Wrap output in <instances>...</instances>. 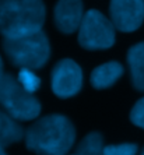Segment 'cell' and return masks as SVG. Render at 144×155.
Here are the masks:
<instances>
[{
  "label": "cell",
  "mask_w": 144,
  "mask_h": 155,
  "mask_svg": "<svg viewBox=\"0 0 144 155\" xmlns=\"http://www.w3.org/2000/svg\"><path fill=\"white\" fill-rule=\"evenodd\" d=\"M74 140V126L63 115L43 116L25 131L27 148L36 155H67Z\"/></svg>",
  "instance_id": "cell-1"
},
{
  "label": "cell",
  "mask_w": 144,
  "mask_h": 155,
  "mask_svg": "<svg viewBox=\"0 0 144 155\" xmlns=\"http://www.w3.org/2000/svg\"><path fill=\"white\" fill-rule=\"evenodd\" d=\"M45 4L42 0H0V35L17 38L42 31Z\"/></svg>",
  "instance_id": "cell-2"
},
{
  "label": "cell",
  "mask_w": 144,
  "mask_h": 155,
  "mask_svg": "<svg viewBox=\"0 0 144 155\" xmlns=\"http://www.w3.org/2000/svg\"><path fill=\"white\" fill-rule=\"evenodd\" d=\"M2 46L11 64L20 69H41L51 54L49 41L43 31L17 38H3Z\"/></svg>",
  "instance_id": "cell-3"
},
{
  "label": "cell",
  "mask_w": 144,
  "mask_h": 155,
  "mask_svg": "<svg viewBox=\"0 0 144 155\" xmlns=\"http://www.w3.org/2000/svg\"><path fill=\"white\" fill-rule=\"evenodd\" d=\"M0 105L11 117L22 122L36 119L41 113L39 101L11 74H3L0 78Z\"/></svg>",
  "instance_id": "cell-4"
},
{
  "label": "cell",
  "mask_w": 144,
  "mask_h": 155,
  "mask_svg": "<svg viewBox=\"0 0 144 155\" xmlns=\"http://www.w3.org/2000/svg\"><path fill=\"white\" fill-rule=\"evenodd\" d=\"M79 43L87 51L111 48L115 43V27L112 21L98 10L87 11L79 28Z\"/></svg>",
  "instance_id": "cell-5"
},
{
  "label": "cell",
  "mask_w": 144,
  "mask_h": 155,
  "mask_svg": "<svg viewBox=\"0 0 144 155\" xmlns=\"http://www.w3.org/2000/svg\"><path fill=\"white\" fill-rule=\"evenodd\" d=\"M83 87L81 67L72 59H63L52 70V91L59 98H70Z\"/></svg>",
  "instance_id": "cell-6"
},
{
  "label": "cell",
  "mask_w": 144,
  "mask_h": 155,
  "mask_svg": "<svg viewBox=\"0 0 144 155\" xmlns=\"http://www.w3.org/2000/svg\"><path fill=\"white\" fill-rule=\"evenodd\" d=\"M111 21L122 32H133L144 21L143 0H111Z\"/></svg>",
  "instance_id": "cell-7"
},
{
  "label": "cell",
  "mask_w": 144,
  "mask_h": 155,
  "mask_svg": "<svg viewBox=\"0 0 144 155\" xmlns=\"http://www.w3.org/2000/svg\"><path fill=\"white\" fill-rule=\"evenodd\" d=\"M81 0H59L55 6V24L63 34L79 31L84 18Z\"/></svg>",
  "instance_id": "cell-8"
},
{
  "label": "cell",
  "mask_w": 144,
  "mask_h": 155,
  "mask_svg": "<svg viewBox=\"0 0 144 155\" xmlns=\"http://www.w3.org/2000/svg\"><path fill=\"white\" fill-rule=\"evenodd\" d=\"M123 74V66L118 61H108L98 66L91 73V84L97 90L109 88L118 81Z\"/></svg>",
  "instance_id": "cell-9"
},
{
  "label": "cell",
  "mask_w": 144,
  "mask_h": 155,
  "mask_svg": "<svg viewBox=\"0 0 144 155\" xmlns=\"http://www.w3.org/2000/svg\"><path fill=\"white\" fill-rule=\"evenodd\" d=\"M127 64L133 87L137 91L144 92V42L137 43L129 49Z\"/></svg>",
  "instance_id": "cell-10"
},
{
  "label": "cell",
  "mask_w": 144,
  "mask_h": 155,
  "mask_svg": "<svg viewBox=\"0 0 144 155\" xmlns=\"http://www.w3.org/2000/svg\"><path fill=\"white\" fill-rule=\"evenodd\" d=\"M25 138L22 126L7 112L0 109V147H8Z\"/></svg>",
  "instance_id": "cell-11"
},
{
  "label": "cell",
  "mask_w": 144,
  "mask_h": 155,
  "mask_svg": "<svg viewBox=\"0 0 144 155\" xmlns=\"http://www.w3.org/2000/svg\"><path fill=\"white\" fill-rule=\"evenodd\" d=\"M104 138L99 133H90L81 140L76 150L77 155H104Z\"/></svg>",
  "instance_id": "cell-12"
},
{
  "label": "cell",
  "mask_w": 144,
  "mask_h": 155,
  "mask_svg": "<svg viewBox=\"0 0 144 155\" xmlns=\"http://www.w3.org/2000/svg\"><path fill=\"white\" fill-rule=\"evenodd\" d=\"M17 80H18V83L21 84L28 92H31V94L38 91L41 87V78L34 73V70L21 69L20 73H18Z\"/></svg>",
  "instance_id": "cell-13"
},
{
  "label": "cell",
  "mask_w": 144,
  "mask_h": 155,
  "mask_svg": "<svg viewBox=\"0 0 144 155\" xmlns=\"http://www.w3.org/2000/svg\"><path fill=\"white\" fill-rule=\"evenodd\" d=\"M139 147L132 143L119 145H106L104 148V155H137Z\"/></svg>",
  "instance_id": "cell-14"
},
{
  "label": "cell",
  "mask_w": 144,
  "mask_h": 155,
  "mask_svg": "<svg viewBox=\"0 0 144 155\" xmlns=\"http://www.w3.org/2000/svg\"><path fill=\"white\" fill-rule=\"evenodd\" d=\"M130 120L134 126L144 129V97L140 98L134 104L132 112H130Z\"/></svg>",
  "instance_id": "cell-15"
},
{
  "label": "cell",
  "mask_w": 144,
  "mask_h": 155,
  "mask_svg": "<svg viewBox=\"0 0 144 155\" xmlns=\"http://www.w3.org/2000/svg\"><path fill=\"white\" fill-rule=\"evenodd\" d=\"M3 61H2V58H0V78H2V76H3Z\"/></svg>",
  "instance_id": "cell-16"
},
{
  "label": "cell",
  "mask_w": 144,
  "mask_h": 155,
  "mask_svg": "<svg viewBox=\"0 0 144 155\" xmlns=\"http://www.w3.org/2000/svg\"><path fill=\"white\" fill-rule=\"evenodd\" d=\"M0 155H6V152H4L3 147H0Z\"/></svg>",
  "instance_id": "cell-17"
},
{
  "label": "cell",
  "mask_w": 144,
  "mask_h": 155,
  "mask_svg": "<svg viewBox=\"0 0 144 155\" xmlns=\"http://www.w3.org/2000/svg\"><path fill=\"white\" fill-rule=\"evenodd\" d=\"M140 155H144V148H143V151H141V152H140Z\"/></svg>",
  "instance_id": "cell-18"
},
{
  "label": "cell",
  "mask_w": 144,
  "mask_h": 155,
  "mask_svg": "<svg viewBox=\"0 0 144 155\" xmlns=\"http://www.w3.org/2000/svg\"><path fill=\"white\" fill-rule=\"evenodd\" d=\"M143 3H144V0H143Z\"/></svg>",
  "instance_id": "cell-19"
},
{
  "label": "cell",
  "mask_w": 144,
  "mask_h": 155,
  "mask_svg": "<svg viewBox=\"0 0 144 155\" xmlns=\"http://www.w3.org/2000/svg\"><path fill=\"white\" fill-rule=\"evenodd\" d=\"M74 155H77V154H74Z\"/></svg>",
  "instance_id": "cell-20"
}]
</instances>
